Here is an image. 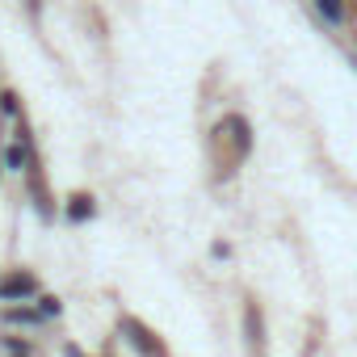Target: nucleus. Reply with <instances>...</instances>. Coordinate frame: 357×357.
Listing matches in <instances>:
<instances>
[{
  "instance_id": "nucleus-1",
  "label": "nucleus",
  "mask_w": 357,
  "mask_h": 357,
  "mask_svg": "<svg viewBox=\"0 0 357 357\" xmlns=\"http://www.w3.org/2000/svg\"><path fill=\"white\" fill-rule=\"evenodd\" d=\"M122 332H130L126 340H130V344H135L143 357H168V353H164V344H160V340H151V332H147L143 324H135V319H122Z\"/></svg>"
},
{
  "instance_id": "nucleus-2",
  "label": "nucleus",
  "mask_w": 357,
  "mask_h": 357,
  "mask_svg": "<svg viewBox=\"0 0 357 357\" xmlns=\"http://www.w3.org/2000/svg\"><path fill=\"white\" fill-rule=\"evenodd\" d=\"M38 294V282L30 273H9V278H0V303H13V298H30Z\"/></svg>"
},
{
  "instance_id": "nucleus-3",
  "label": "nucleus",
  "mask_w": 357,
  "mask_h": 357,
  "mask_svg": "<svg viewBox=\"0 0 357 357\" xmlns=\"http://www.w3.org/2000/svg\"><path fill=\"white\" fill-rule=\"evenodd\" d=\"M5 160H9V168H13V172H26V164H30V143H26V130H22V143H13V147H9V155H5Z\"/></svg>"
},
{
  "instance_id": "nucleus-4",
  "label": "nucleus",
  "mask_w": 357,
  "mask_h": 357,
  "mask_svg": "<svg viewBox=\"0 0 357 357\" xmlns=\"http://www.w3.org/2000/svg\"><path fill=\"white\" fill-rule=\"evenodd\" d=\"M68 219H72V223L93 219V198H89V194H76V198H72V206H68Z\"/></svg>"
},
{
  "instance_id": "nucleus-5",
  "label": "nucleus",
  "mask_w": 357,
  "mask_h": 357,
  "mask_svg": "<svg viewBox=\"0 0 357 357\" xmlns=\"http://www.w3.org/2000/svg\"><path fill=\"white\" fill-rule=\"evenodd\" d=\"M5 319L9 324H38V319H47L43 311H26V307H13V311H5Z\"/></svg>"
},
{
  "instance_id": "nucleus-6",
  "label": "nucleus",
  "mask_w": 357,
  "mask_h": 357,
  "mask_svg": "<svg viewBox=\"0 0 357 357\" xmlns=\"http://www.w3.org/2000/svg\"><path fill=\"white\" fill-rule=\"evenodd\" d=\"M248 340H252V349L261 353V311H257V307H248Z\"/></svg>"
},
{
  "instance_id": "nucleus-7",
  "label": "nucleus",
  "mask_w": 357,
  "mask_h": 357,
  "mask_svg": "<svg viewBox=\"0 0 357 357\" xmlns=\"http://www.w3.org/2000/svg\"><path fill=\"white\" fill-rule=\"evenodd\" d=\"M5 349H9V353H13V357H34V349H30V344H26V340H13V336H9V340H5Z\"/></svg>"
},
{
  "instance_id": "nucleus-8",
  "label": "nucleus",
  "mask_w": 357,
  "mask_h": 357,
  "mask_svg": "<svg viewBox=\"0 0 357 357\" xmlns=\"http://www.w3.org/2000/svg\"><path fill=\"white\" fill-rule=\"evenodd\" d=\"M38 303H43V307H38L43 315H59V311H63V303H59V298H51V294H47V298H38Z\"/></svg>"
},
{
  "instance_id": "nucleus-9",
  "label": "nucleus",
  "mask_w": 357,
  "mask_h": 357,
  "mask_svg": "<svg viewBox=\"0 0 357 357\" xmlns=\"http://www.w3.org/2000/svg\"><path fill=\"white\" fill-rule=\"evenodd\" d=\"M0 101H5V114H17V97H13V93H5Z\"/></svg>"
}]
</instances>
